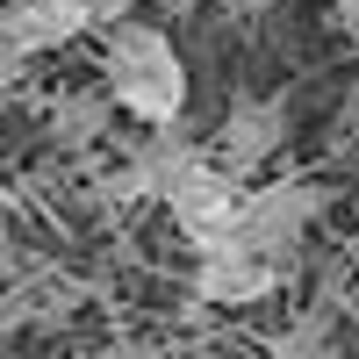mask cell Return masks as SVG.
<instances>
[{
	"instance_id": "6da1fadb",
	"label": "cell",
	"mask_w": 359,
	"mask_h": 359,
	"mask_svg": "<svg viewBox=\"0 0 359 359\" xmlns=\"http://www.w3.org/2000/svg\"><path fill=\"white\" fill-rule=\"evenodd\" d=\"M101 86H108V101L123 108V115H137L144 130L187 115V65H180L172 36L151 29V22H115V29H108Z\"/></svg>"
},
{
	"instance_id": "7a4b0ae2",
	"label": "cell",
	"mask_w": 359,
	"mask_h": 359,
	"mask_svg": "<svg viewBox=\"0 0 359 359\" xmlns=\"http://www.w3.org/2000/svg\"><path fill=\"white\" fill-rule=\"evenodd\" d=\"M331 208V187H316V180H280V187H245V201H237V223L223 237H237V245H252L280 266V280L294 273V245H302V230Z\"/></svg>"
},
{
	"instance_id": "3957f363",
	"label": "cell",
	"mask_w": 359,
	"mask_h": 359,
	"mask_svg": "<svg viewBox=\"0 0 359 359\" xmlns=\"http://www.w3.org/2000/svg\"><path fill=\"white\" fill-rule=\"evenodd\" d=\"M165 208H172V223L194 237V245H216V237L237 223V201H245V180L237 172H223V165H208V158H194L187 172L172 180V187L158 194Z\"/></svg>"
},
{
	"instance_id": "277c9868",
	"label": "cell",
	"mask_w": 359,
	"mask_h": 359,
	"mask_svg": "<svg viewBox=\"0 0 359 359\" xmlns=\"http://www.w3.org/2000/svg\"><path fill=\"white\" fill-rule=\"evenodd\" d=\"M280 287V266L237 245V237H216V245H201V266H194V294L208 309H245V302H266V294Z\"/></svg>"
},
{
	"instance_id": "5b68a950",
	"label": "cell",
	"mask_w": 359,
	"mask_h": 359,
	"mask_svg": "<svg viewBox=\"0 0 359 359\" xmlns=\"http://www.w3.org/2000/svg\"><path fill=\"white\" fill-rule=\"evenodd\" d=\"M280 137H287V101L280 94H237L230 115H223V130H216V165L237 172V180H252L266 158L280 151Z\"/></svg>"
},
{
	"instance_id": "8992f818",
	"label": "cell",
	"mask_w": 359,
	"mask_h": 359,
	"mask_svg": "<svg viewBox=\"0 0 359 359\" xmlns=\"http://www.w3.org/2000/svg\"><path fill=\"white\" fill-rule=\"evenodd\" d=\"M94 22H108V8H94V0H15V8L0 15V29H8V43H15L22 57L65 50V43H79Z\"/></svg>"
},
{
	"instance_id": "52a82bcc",
	"label": "cell",
	"mask_w": 359,
	"mask_h": 359,
	"mask_svg": "<svg viewBox=\"0 0 359 359\" xmlns=\"http://www.w3.org/2000/svg\"><path fill=\"white\" fill-rule=\"evenodd\" d=\"M108 108H115L108 86H101V94H94V86H86V94H65V101L50 108V137L65 144V151H86V144L108 130Z\"/></svg>"
},
{
	"instance_id": "ba28073f",
	"label": "cell",
	"mask_w": 359,
	"mask_h": 359,
	"mask_svg": "<svg viewBox=\"0 0 359 359\" xmlns=\"http://www.w3.org/2000/svg\"><path fill=\"white\" fill-rule=\"evenodd\" d=\"M302 345H331V323H323V316H309L294 338H280V352H302Z\"/></svg>"
},
{
	"instance_id": "9c48e42d",
	"label": "cell",
	"mask_w": 359,
	"mask_h": 359,
	"mask_svg": "<svg viewBox=\"0 0 359 359\" xmlns=\"http://www.w3.org/2000/svg\"><path fill=\"white\" fill-rule=\"evenodd\" d=\"M0 280H22V252H15V230L0 216Z\"/></svg>"
},
{
	"instance_id": "30bf717a",
	"label": "cell",
	"mask_w": 359,
	"mask_h": 359,
	"mask_svg": "<svg viewBox=\"0 0 359 359\" xmlns=\"http://www.w3.org/2000/svg\"><path fill=\"white\" fill-rule=\"evenodd\" d=\"M338 137L359 144V79H352V94H345V108H338Z\"/></svg>"
},
{
	"instance_id": "8fae6325",
	"label": "cell",
	"mask_w": 359,
	"mask_h": 359,
	"mask_svg": "<svg viewBox=\"0 0 359 359\" xmlns=\"http://www.w3.org/2000/svg\"><path fill=\"white\" fill-rule=\"evenodd\" d=\"M223 8H230L237 22H259V15H273V8H280V0H223Z\"/></svg>"
},
{
	"instance_id": "7c38bea8",
	"label": "cell",
	"mask_w": 359,
	"mask_h": 359,
	"mask_svg": "<svg viewBox=\"0 0 359 359\" xmlns=\"http://www.w3.org/2000/svg\"><path fill=\"white\" fill-rule=\"evenodd\" d=\"M22 65H29V57H22V50L8 43V29H0V72H22Z\"/></svg>"
},
{
	"instance_id": "4fadbf2b",
	"label": "cell",
	"mask_w": 359,
	"mask_h": 359,
	"mask_svg": "<svg viewBox=\"0 0 359 359\" xmlns=\"http://www.w3.org/2000/svg\"><path fill=\"white\" fill-rule=\"evenodd\" d=\"M338 15H345V29L359 36V0H338Z\"/></svg>"
},
{
	"instance_id": "5bb4252c",
	"label": "cell",
	"mask_w": 359,
	"mask_h": 359,
	"mask_svg": "<svg viewBox=\"0 0 359 359\" xmlns=\"http://www.w3.org/2000/svg\"><path fill=\"white\" fill-rule=\"evenodd\" d=\"M8 86H15V72H0V108H8Z\"/></svg>"
},
{
	"instance_id": "9a60e30c",
	"label": "cell",
	"mask_w": 359,
	"mask_h": 359,
	"mask_svg": "<svg viewBox=\"0 0 359 359\" xmlns=\"http://www.w3.org/2000/svg\"><path fill=\"white\" fill-rule=\"evenodd\" d=\"M94 8H108V15H115V0H94Z\"/></svg>"
}]
</instances>
